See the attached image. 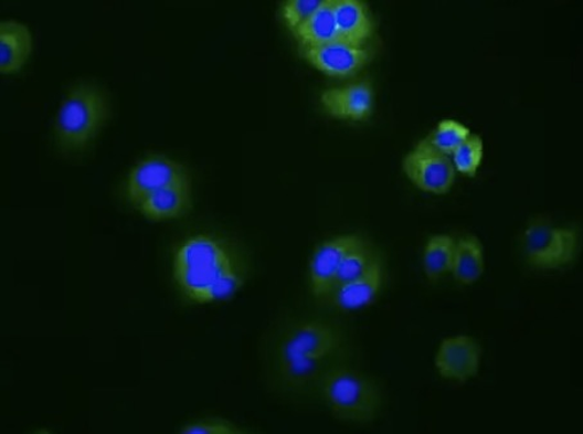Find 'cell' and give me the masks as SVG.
<instances>
[{
    "label": "cell",
    "mask_w": 583,
    "mask_h": 434,
    "mask_svg": "<svg viewBox=\"0 0 583 434\" xmlns=\"http://www.w3.org/2000/svg\"><path fill=\"white\" fill-rule=\"evenodd\" d=\"M470 134L466 125L455 120H444L438 124L437 129L425 140L441 154L451 157L456 151V148L470 137Z\"/></svg>",
    "instance_id": "ffe728a7"
},
{
    "label": "cell",
    "mask_w": 583,
    "mask_h": 434,
    "mask_svg": "<svg viewBox=\"0 0 583 434\" xmlns=\"http://www.w3.org/2000/svg\"><path fill=\"white\" fill-rule=\"evenodd\" d=\"M244 280L243 272L240 265L232 267L210 288L203 304L224 301L231 298L236 290L242 287Z\"/></svg>",
    "instance_id": "603a6c76"
},
{
    "label": "cell",
    "mask_w": 583,
    "mask_h": 434,
    "mask_svg": "<svg viewBox=\"0 0 583 434\" xmlns=\"http://www.w3.org/2000/svg\"><path fill=\"white\" fill-rule=\"evenodd\" d=\"M240 265L223 241L209 234L187 240L176 252L174 276L178 287L192 303L203 304L214 284L232 267Z\"/></svg>",
    "instance_id": "7a4b0ae2"
},
{
    "label": "cell",
    "mask_w": 583,
    "mask_h": 434,
    "mask_svg": "<svg viewBox=\"0 0 583 434\" xmlns=\"http://www.w3.org/2000/svg\"><path fill=\"white\" fill-rule=\"evenodd\" d=\"M405 176L423 192L444 195L452 191L456 170L451 157L422 140L403 162Z\"/></svg>",
    "instance_id": "8992f818"
},
{
    "label": "cell",
    "mask_w": 583,
    "mask_h": 434,
    "mask_svg": "<svg viewBox=\"0 0 583 434\" xmlns=\"http://www.w3.org/2000/svg\"><path fill=\"white\" fill-rule=\"evenodd\" d=\"M321 393L338 420L354 423L373 421L381 407L375 383L358 370L338 368L321 380Z\"/></svg>",
    "instance_id": "277c9868"
},
{
    "label": "cell",
    "mask_w": 583,
    "mask_h": 434,
    "mask_svg": "<svg viewBox=\"0 0 583 434\" xmlns=\"http://www.w3.org/2000/svg\"><path fill=\"white\" fill-rule=\"evenodd\" d=\"M181 434H239L244 433L231 422L223 420H206L186 425Z\"/></svg>",
    "instance_id": "cb8c5ba5"
},
{
    "label": "cell",
    "mask_w": 583,
    "mask_h": 434,
    "mask_svg": "<svg viewBox=\"0 0 583 434\" xmlns=\"http://www.w3.org/2000/svg\"><path fill=\"white\" fill-rule=\"evenodd\" d=\"M485 272L483 243L476 236H463L455 246L452 273L456 282L469 286Z\"/></svg>",
    "instance_id": "e0dca14e"
},
{
    "label": "cell",
    "mask_w": 583,
    "mask_h": 434,
    "mask_svg": "<svg viewBox=\"0 0 583 434\" xmlns=\"http://www.w3.org/2000/svg\"><path fill=\"white\" fill-rule=\"evenodd\" d=\"M378 262H380V260L377 258L374 251L361 240L358 246H354L343 258L340 271H338L337 274L335 288L361 278V276L372 269Z\"/></svg>",
    "instance_id": "d6986e66"
},
{
    "label": "cell",
    "mask_w": 583,
    "mask_h": 434,
    "mask_svg": "<svg viewBox=\"0 0 583 434\" xmlns=\"http://www.w3.org/2000/svg\"><path fill=\"white\" fill-rule=\"evenodd\" d=\"M187 180L191 177L183 163L162 155L148 156L129 172L125 186L126 199L137 208L149 194Z\"/></svg>",
    "instance_id": "52a82bcc"
},
{
    "label": "cell",
    "mask_w": 583,
    "mask_h": 434,
    "mask_svg": "<svg viewBox=\"0 0 583 434\" xmlns=\"http://www.w3.org/2000/svg\"><path fill=\"white\" fill-rule=\"evenodd\" d=\"M33 52V35L19 21L0 23V73L11 75L26 65Z\"/></svg>",
    "instance_id": "9a60e30c"
},
{
    "label": "cell",
    "mask_w": 583,
    "mask_h": 434,
    "mask_svg": "<svg viewBox=\"0 0 583 434\" xmlns=\"http://www.w3.org/2000/svg\"><path fill=\"white\" fill-rule=\"evenodd\" d=\"M109 117L106 93L91 84L74 86L61 102L54 138L63 154L84 151L104 128Z\"/></svg>",
    "instance_id": "3957f363"
},
{
    "label": "cell",
    "mask_w": 583,
    "mask_h": 434,
    "mask_svg": "<svg viewBox=\"0 0 583 434\" xmlns=\"http://www.w3.org/2000/svg\"><path fill=\"white\" fill-rule=\"evenodd\" d=\"M484 140L476 134H470V137L463 141L453 154V163L455 170L463 173V176L475 178L480 163L484 160Z\"/></svg>",
    "instance_id": "44dd1931"
},
{
    "label": "cell",
    "mask_w": 583,
    "mask_h": 434,
    "mask_svg": "<svg viewBox=\"0 0 583 434\" xmlns=\"http://www.w3.org/2000/svg\"><path fill=\"white\" fill-rule=\"evenodd\" d=\"M192 208L191 180L160 189L141 201L137 209L147 219L167 221L184 216Z\"/></svg>",
    "instance_id": "7c38bea8"
},
{
    "label": "cell",
    "mask_w": 583,
    "mask_h": 434,
    "mask_svg": "<svg viewBox=\"0 0 583 434\" xmlns=\"http://www.w3.org/2000/svg\"><path fill=\"white\" fill-rule=\"evenodd\" d=\"M292 34L301 50L338 41L333 0H325L319 10Z\"/></svg>",
    "instance_id": "2e32d148"
},
{
    "label": "cell",
    "mask_w": 583,
    "mask_h": 434,
    "mask_svg": "<svg viewBox=\"0 0 583 434\" xmlns=\"http://www.w3.org/2000/svg\"><path fill=\"white\" fill-rule=\"evenodd\" d=\"M522 246L527 262L536 269H559L577 256L579 235L573 229L558 227L545 220L526 229Z\"/></svg>",
    "instance_id": "5b68a950"
},
{
    "label": "cell",
    "mask_w": 583,
    "mask_h": 434,
    "mask_svg": "<svg viewBox=\"0 0 583 434\" xmlns=\"http://www.w3.org/2000/svg\"><path fill=\"white\" fill-rule=\"evenodd\" d=\"M325 0H288L282 4V18L290 33L304 25L319 10Z\"/></svg>",
    "instance_id": "7402d4cb"
},
{
    "label": "cell",
    "mask_w": 583,
    "mask_h": 434,
    "mask_svg": "<svg viewBox=\"0 0 583 434\" xmlns=\"http://www.w3.org/2000/svg\"><path fill=\"white\" fill-rule=\"evenodd\" d=\"M360 242L357 235H341L320 244L315 251L310 263V286L315 297L326 301L332 294L343 258Z\"/></svg>",
    "instance_id": "9c48e42d"
},
{
    "label": "cell",
    "mask_w": 583,
    "mask_h": 434,
    "mask_svg": "<svg viewBox=\"0 0 583 434\" xmlns=\"http://www.w3.org/2000/svg\"><path fill=\"white\" fill-rule=\"evenodd\" d=\"M338 41L364 46L374 34L369 8L361 0H333Z\"/></svg>",
    "instance_id": "4fadbf2b"
},
{
    "label": "cell",
    "mask_w": 583,
    "mask_h": 434,
    "mask_svg": "<svg viewBox=\"0 0 583 434\" xmlns=\"http://www.w3.org/2000/svg\"><path fill=\"white\" fill-rule=\"evenodd\" d=\"M303 57L320 73L337 78L352 77L370 61L365 46H353L341 41L301 50Z\"/></svg>",
    "instance_id": "ba28073f"
},
{
    "label": "cell",
    "mask_w": 583,
    "mask_h": 434,
    "mask_svg": "<svg viewBox=\"0 0 583 434\" xmlns=\"http://www.w3.org/2000/svg\"><path fill=\"white\" fill-rule=\"evenodd\" d=\"M320 104L337 120L367 121L374 109V89L370 82H358L321 93Z\"/></svg>",
    "instance_id": "30bf717a"
},
{
    "label": "cell",
    "mask_w": 583,
    "mask_h": 434,
    "mask_svg": "<svg viewBox=\"0 0 583 434\" xmlns=\"http://www.w3.org/2000/svg\"><path fill=\"white\" fill-rule=\"evenodd\" d=\"M383 286V269L380 262L361 278L342 284L332 290L326 301L341 311H357L374 303Z\"/></svg>",
    "instance_id": "5bb4252c"
},
{
    "label": "cell",
    "mask_w": 583,
    "mask_h": 434,
    "mask_svg": "<svg viewBox=\"0 0 583 434\" xmlns=\"http://www.w3.org/2000/svg\"><path fill=\"white\" fill-rule=\"evenodd\" d=\"M480 354L483 350L471 337L446 338L439 346L436 368L445 380L464 383L477 375Z\"/></svg>",
    "instance_id": "8fae6325"
},
{
    "label": "cell",
    "mask_w": 583,
    "mask_h": 434,
    "mask_svg": "<svg viewBox=\"0 0 583 434\" xmlns=\"http://www.w3.org/2000/svg\"><path fill=\"white\" fill-rule=\"evenodd\" d=\"M340 331L328 322H297L282 335L275 357V372L289 390H305L318 382L330 358L340 349Z\"/></svg>",
    "instance_id": "6da1fadb"
},
{
    "label": "cell",
    "mask_w": 583,
    "mask_h": 434,
    "mask_svg": "<svg viewBox=\"0 0 583 434\" xmlns=\"http://www.w3.org/2000/svg\"><path fill=\"white\" fill-rule=\"evenodd\" d=\"M456 241L451 235H433L424 247L423 264L425 275L432 282L452 273Z\"/></svg>",
    "instance_id": "ac0fdd59"
}]
</instances>
